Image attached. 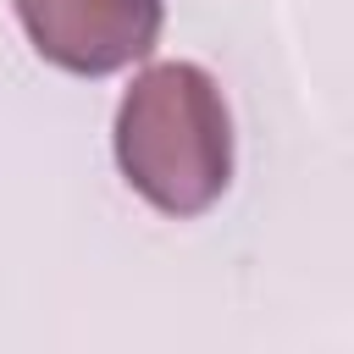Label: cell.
<instances>
[{"label": "cell", "mask_w": 354, "mask_h": 354, "mask_svg": "<svg viewBox=\"0 0 354 354\" xmlns=\"http://www.w3.org/2000/svg\"><path fill=\"white\" fill-rule=\"evenodd\" d=\"M116 160L155 210L199 216L232 171V133L216 83L188 61L149 66L116 111Z\"/></svg>", "instance_id": "cell-1"}, {"label": "cell", "mask_w": 354, "mask_h": 354, "mask_svg": "<svg viewBox=\"0 0 354 354\" xmlns=\"http://www.w3.org/2000/svg\"><path fill=\"white\" fill-rule=\"evenodd\" d=\"M17 11L33 50L83 77L144 61L160 39V0H17Z\"/></svg>", "instance_id": "cell-2"}]
</instances>
